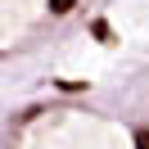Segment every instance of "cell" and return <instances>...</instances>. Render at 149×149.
Masks as SVG:
<instances>
[{"label":"cell","mask_w":149,"mask_h":149,"mask_svg":"<svg viewBox=\"0 0 149 149\" xmlns=\"http://www.w3.org/2000/svg\"><path fill=\"white\" fill-rule=\"evenodd\" d=\"M149 23V0H0V95L118 45Z\"/></svg>","instance_id":"cell-2"},{"label":"cell","mask_w":149,"mask_h":149,"mask_svg":"<svg viewBox=\"0 0 149 149\" xmlns=\"http://www.w3.org/2000/svg\"><path fill=\"white\" fill-rule=\"evenodd\" d=\"M0 149H149V23L0 95Z\"/></svg>","instance_id":"cell-1"}]
</instances>
